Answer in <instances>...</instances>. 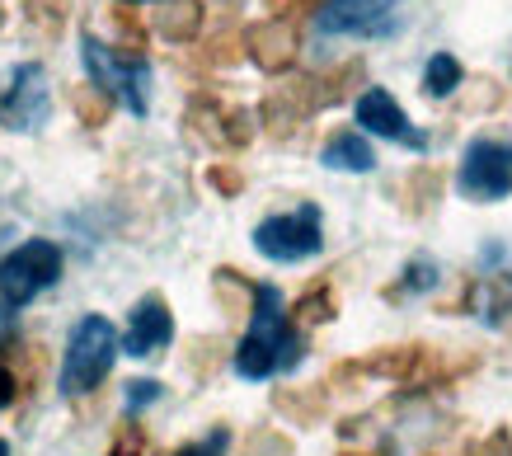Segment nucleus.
I'll return each mask as SVG.
<instances>
[{
    "mask_svg": "<svg viewBox=\"0 0 512 456\" xmlns=\"http://www.w3.org/2000/svg\"><path fill=\"white\" fill-rule=\"evenodd\" d=\"M423 456H442V452H423Z\"/></svg>",
    "mask_w": 512,
    "mask_h": 456,
    "instance_id": "a19ab883",
    "label": "nucleus"
},
{
    "mask_svg": "<svg viewBox=\"0 0 512 456\" xmlns=\"http://www.w3.org/2000/svg\"><path fill=\"white\" fill-rule=\"evenodd\" d=\"M254 132H259L254 113L240 109V104H226V118H221V151H245V146L254 142Z\"/></svg>",
    "mask_w": 512,
    "mask_h": 456,
    "instance_id": "b1692460",
    "label": "nucleus"
},
{
    "mask_svg": "<svg viewBox=\"0 0 512 456\" xmlns=\"http://www.w3.org/2000/svg\"><path fill=\"white\" fill-rule=\"evenodd\" d=\"M212 287H217V301H221V311L226 315H249V306H254V283H249L245 273H235V268H217Z\"/></svg>",
    "mask_w": 512,
    "mask_h": 456,
    "instance_id": "aec40b11",
    "label": "nucleus"
},
{
    "mask_svg": "<svg viewBox=\"0 0 512 456\" xmlns=\"http://www.w3.org/2000/svg\"><path fill=\"white\" fill-rule=\"evenodd\" d=\"M151 29L165 43H193L202 33V5L198 0H160V10L151 15Z\"/></svg>",
    "mask_w": 512,
    "mask_h": 456,
    "instance_id": "dca6fc26",
    "label": "nucleus"
},
{
    "mask_svg": "<svg viewBox=\"0 0 512 456\" xmlns=\"http://www.w3.org/2000/svg\"><path fill=\"white\" fill-rule=\"evenodd\" d=\"M273 409H278L287 424H320L329 409V391L325 386H278L273 391Z\"/></svg>",
    "mask_w": 512,
    "mask_h": 456,
    "instance_id": "2eb2a0df",
    "label": "nucleus"
},
{
    "mask_svg": "<svg viewBox=\"0 0 512 456\" xmlns=\"http://www.w3.org/2000/svg\"><path fill=\"white\" fill-rule=\"evenodd\" d=\"M226 362V339H193L188 344V372L193 377H212Z\"/></svg>",
    "mask_w": 512,
    "mask_h": 456,
    "instance_id": "bb28decb",
    "label": "nucleus"
},
{
    "mask_svg": "<svg viewBox=\"0 0 512 456\" xmlns=\"http://www.w3.org/2000/svg\"><path fill=\"white\" fill-rule=\"evenodd\" d=\"M306 353V334L296 330L282 311L278 287L254 283V306H249V334L235 348V372L249 381H264L273 372L296 367Z\"/></svg>",
    "mask_w": 512,
    "mask_h": 456,
    "instance_id": "f257e3e1",
    "label": "nucleus"
},
{
    "mask_svg": "<svg viewBox=\"0 0 512 456\" xmlns=\"http://www.w3.org/2000/svg\"><path fill=\"white\" fill-rule=\"evenodd\" d=\"M442 189H447V170L433 165V160H423V165H414L400 179V212L414 221L433 217L437 203H442Z\"/></svg>",
    "mask_w": 512,
    "mask_h": 456,
    "instance_id": "ddd939ff",
    "label": "nucleus"
},
{
    "mask_svg": "<svg viewBox=\"0 0 512 456\" xmlns=\"http://www.w3.org/2000/svg\"><path fill=\"white\" fill-rule=\"evenodd\" d=\"M19 10L33 29L43 33H62V24L71 19V0H19Z\"/></svg>",
    "mask_w": 512,
    "mask_h": 456,
    "instance_id": "393cba45",
    "label": "nucleus"
},
{
    "mask_svg": "<svg viewBox=\"0 0 512 456\" xmlns=\"http://www.w3.org/2000/svg\"><path fill=\"white\" fill-rule=\"evenodd\" d=\"M207 184H212L221 198H240V193H245V174L235 170L231 160H212V165H207Z\"/></svg>",
    "mask_w": 512,
    "mask_h": 456,
    "instance_id": "c85d7f7f",
    "label": "nucleus"
},
{
    "mask_svg": "<svg viewBox=\"0 0 512 456\" xmlns=\"http://www.w3.org/2000/svg\"><path fill=\"white\" fill-rule=\"evenodd\" d=\"M170 339H174L170 306H165V297H160V292H146V297L132 306V315H127L123 348L132 353V358H151V353H160Z\"/></svg>",
    "mask_w": 512,
    "mask_h": 456,
    "instance_id": "f8f14e48",
    "label": "nucleus"
},
{
    "mask_svg": "<svg viewBox=\"0 0 512 456\" xmlns=\"http://www.w3.org/2000/svg\"><path fill=\"white\" fill-rule=\"evenodd\" d=\"M118 5H137V0H118Z\"/></svg>",
    "mask_w": 512,
    "mask_h": 456,
    "instance_id": "ea45409f",
    "label": "nucleus"
},
{
    "mask_svg": "<svg viewBox=\"0 0 512 456\" xmlns=\"http://www.w3.org/2000/svg\"><path fill=\"white\" fill-rule=\"evenodd\" d=\"M226 442H231V433L226 428H217L212 438H202V442H184L174 456H226Z\"/></svg>",
    "mask_w": 512,
    "mask_h": 456,
    "instance_id": "7c9ffc66",
    "label": "nucleus"
},
{
    "mask_svg": "<svg viewBox=\"0 0 512 456\" xmlns=\"http://www.w3.org/2000/svg\"><path fill=\"white\" fill-rule=\"evenodd\" d=\"M0 456H10V447H5V442H0Z\"/></svg>",
    "mask_w": 512,
    "mask_h": 456,
    "instance_id": "58836bf2",
    "label": "nucleus"
},
{
    "mask_svg": "<svg viewBox=\"0 0 512 456\" xmlns=\"http://www.w3.org/2000/svg\"><path fill=\"white\" fill-rule=\"evenodd\" d=\"M367 80V62L362 57H348V62L329 66V71H320V76H311V109H334V104H343L348 95H357V85Z\"/></svg>",
    "mask_w": 512,
    "mask_h": 456,
    "instance_id": "4468645a",
    "label": "nucleus"
},
{
    "mask_svg": "<svg viewBox=\"0 0 512 456\" xmlns=\"http://www.w3.org/2000/svg\"><path fill=\"white\" fill-rule=\"evenodd\" d=\"M5 330H10V311H0V348H5Z\"/></svg>",
    "mask_w": 512,
    "mask_h": 456,
    "instance_id": "f704fd0d",
    "label": "nucleus"
},
{
    "mask_svg": "<svg viewBox=\"0 0 512 456\" xmlns=\"http://www.w3.org/2000/svg\"><path fill=\"white\" fill-rule=\"evenodd\" d=\"M456 85H466V71H461V62H456L451 52H437L433 62L423 66V95H428V99H447Z\"/></svg>",
    "mask_w": 512,
    "mask_h": 456,
    "instance_id": "412c9836",
    "label": "nucleus"
},
{
    "mask_svg": "<svg viewBox=\"0 0 512 456\" xmlns=\"http://www.w3.org/2000/svg\"><path fill=\"white\" fill-rule=\"evenodd\" d=\"M118 358V330H113L104 315H85L71 325L66 339V358H62V391L66 395H90L104 386V377L113 372Z\"/></svg>",
    "mask_w": 512,
    "mask_h": 456,
    "instance_id": "f03ea898",
    "label": "nucleus"
},
{
    "mask_svg": "<svg viewBox=\"0 0 512 456\" xmlns=\"http://www.w3.org/2000/svg\"><path fill=\"white\" fill-rule=\"evenodd\" d=\"M151 400H160V381H127V409L132 414L141 405H151Z\"/></svg>",
    "mask_w": 512,
    "mask_h": 456,
    "instance_id": "473e14b6",
    "label": "nucleus"
},
{
    "mask_svg": "<svg viewBox=\"0 0 512 456\" xmlns=\"http://www.w3.org/2000/svg\"><path fill=\"white\" fill-rule=\"evenodd\" d=\"M57 278H62V250L52 240H24L19 250L0 259V301L5 306H29Z\"/></svg>",
    "mask_w": 512,
    "mask_h": 456,
    "instance_id": "20e7f679",
    "label": "nucleus"
},
{
    "mask_svg": "<svg viewBox=\"0 0 512 456\" xmlns=\"http://www.w3.org/2000/svg\"><path fill=\"white\" fill-rule=\"evenodd\" d=\"M339 456H372V452H339Z\"/></svg>",
    "mask_w": 512,
    "mask_h": 456,
    "instance_id": "4c0bfd02",
    "label": "nucleus"
},
{
    "mask_svg": "<svg viewBox=\"0 0 512 456\" xmlns=\"http://www.w3.org/2000/svg\"><path fill=\"white\" fill-rule=\"evenodd\" d=\"M311 113H315L311 109V76H287L264 95L254 123H264V132L273 142H287V137L301 132V123H306Z\"/></svg>",
    "mask_w": 512,
    "mask_h": 456,
    "instance_id": "6e6552de",
    "label": "nucleus"
},
{
    "mask_svg": "<svg viewBox=\"0 0 512 456\" xmlns=\"http://www.w3.org/2000/svg\"><path fill=\"white\" fill-rule=\"evenodd\" d=\"M357 123L367 127V132H376V137H386V142L409 146V151H423V146H428V137L409 123V113L395 104V95H390V90H376V85L357 95Z\"/></svg>",
    "mask_w": 512,
    "mask_h": 456,
    "instance_id": "9b49d317",
    "label": "nucleus"
},
{
    "mask_svg": "<svg viewBox=\"0 0 512 456\" xmlns=\"http://www.w3.org/2000/svg\"><path fill=\"white\" fill-rule=\"evenodd\" d=\"M320 160H325L329 170H348V174H372L376 170V151L367 146V137H357L353 127L334 132L325 142V151H320Z\"/></svg>",
    "mask_w": 512,
    "mask_h": 456,
    "instance_id": "f3484780",
    "label": "nucleus"
},
{
    "mask_svg": "<svg viewBox=\"0 0 512 456\" xmlns=\"http://www.w3.org/2000/svg\"><path fill=\"white\" fill-rule=\"evenodd\" d=\"M47 118V71L38 62H24L5 76L0 90V127L33 132Z\"/></svg>",
    "mask_w": 512,
    "mask_h": 456,
    "instance_id": "0eeeda50",
    "label": "nucleus"
},
{
    "mask_svg": "<svg viewBox=\"0 0 512 456\" xmlns=\"http://www.w3.org/2000/svg\"><path fill=\"white\" fill-rule=\"evenodd\" d=\"M282 5H292V0H273V10H282Z\"/></svg>",
    "mask_w": 512,
    "mask_h": 456,
    "instance_id": "e433bc0d",
    "label": "nucleus"
},
{
    "mask_svg": "<svg viewBox=\"0 0 512 456\" xmlns=\"http://www.w3.org/2000/svg\"><path fill=\"white\" fill-rule=\"evenodd\" d=\"M80 62L90 71V85H99L109 99H123L132 113H146V85H151L146 57H123L109 43H99L94 33H85L80 38Z\"/></svg>",
    "mask_w": 512,
    "mask_h": 456,
    "instance_id": "7ed1b4c3",
    "label": "nucleus"
},
{
    "mask_svg": "<svg viewBox=\"0 0 512 456\" xmlns=\"http://www.w3.org/2000/svg\"><path fill=\"white\" fill-rule=\"evenodd\" d=\"M456 184L470 203H498L512 193V142L503 137H475L461 156Z\"/></svg>",
    "mask_w": 512,
    "mask_h": 456,
    "instance_id": "423d86ee",
    "label": "nucleus"
},
{
    "mask_svg": "<svg viewBox=\"0 0 512 456\" xmlns=\"http://www.w3.org/2000/svg\"><path fill=\"white\" fill-rule=\"evenodd\" d=\"M437 283V264H428V259H414L409 264V278H404V287H386V297H400V292H423V287Z\"/></svg>",
    "mask_w": 512,
    "mask_h": 456,
    "instance_id": "c756f323",
    "label": "nucleus"
},
{
    "mask_svg": "<svg viewBox=\"0 0 512 456\" xmlns=\"http://www.w3.org/2000/svg\"><path fill=\"white\" fill-rule=\"evenodd\" d=\"M0 33H5V5H0Z\"/></svg>",
    "mask_w": 512,
    "mask_h": 456,
    "instance_id": "c9c22d12",
    "label": "nucleus"
},
{
    "mask_svg": "<svg viewBox=\"0 0 512 456\" xmlns=\"http://www.w3.org/2000/svg\"><path fill=\"white\" fill-rule=\"evenodd\" d=\"M198 62L202 66H217V71H226V66H240V62H245V33H240V29L212 33V38L202 43Z\"/></svg>",
    "mask_w": 512,
    "mask_h": 456,
    "instance_id": "4be33fe9",
    "label": "nucleus"
},
{
    "mask_svg": "<svg viewBox=\"0 0 512 456\" xmlns=\"http://www.w3.org/2000/svg\"><path fill=\"white\" fill-rule=\"evenodd\" d=\"M466 456H512V433H508V428H494V433L475 442Z\"/></svg>",
    "mask_w": 512,
    "mask_h": 456,
    "instance_id": "2f4dec72",
    "label": "nucleus"
},
{
    "mask_svg": "<svg viewBox=\"0 0 512 456\" xmlns=\"http://www.w3.org/2000/svg\"><path fill=\"white\" fill-rule=\"evenodd\" d=\"M400 0H325L320 5V33H353V38H381L395 29Z\"/></svg>",
    "mask_w": 512,
    "mask_h": 456,
    "instance_id": "9d476101",
    "label": "nucleus"
},
{
    "mask_svg": "<svg viewBox=\"0 0 512 456\" xmlns=\"http://www.w3.org/2000/svg\"><path fill=\"white\" fill-rule=\"evenodd\" d=\"M19 395V381H15V367L10 362H0V409H10Z\"/></svg>",
    "mask_w": 512,
    "mask_h": 456,
    "instance_id": "72a5a7b5",
    "label": "nucleus"
},
{
    "mask_svg": "<svg viewBox=\"0 0 512 456\" xmlns=\"http://www.w3.org/2000/svg\"><path fill=\"white\" fill-rule=\"evenodd\" d=\"M113 29H118V48L123 57H141L146 52V38H151V24L132 10V5H113Z\"/></svg>",
    "mask_w": 512,
    "mask_h": 456,
    "instance_id": "5701e85b",
    "label": "nucleus"
},
{
    "mask_svg": "<svg viewBox=\"0 0 512 456\" xmlns=\"http://www.w3.org/2000/svg\"><path fill=\"white\" fill-rule=\"evenodd\" d=\"M245 456H292V438H282L278 428H254L245 438Z\"/></svg>",
    "mask_w": 512,
    "mask_h": 456,
    "instance_id": "cd10ccee",
    "label": "nucleus"
},
{
    "mask_svg": "<svg viewBox=\"0 0 512 456\" xmlns=\"http://www.w3.org/2000/svg\"><path fill=\"white\" fill-rule=\"evenodd\" d=\"M245 57L259 71H268V76H282V71H292L296 52H301V33H296L292 19H254V24H245Z\"/></svg>",
    "mask_w": 512,
    "mask_h": 456,
    "instance_id": "1a4fd4ad",
    "label": "nucleus"
},
{
    "mask_svg": "<svg viewBox=\"0 0 512 456\" xmlns=\"http://www.w3.org/2000/svg\"><path fill=\"white\" fill-rule=\"evenodd\" d=\"M334 311H339V301H334V287H329V278H325V283H311L301 297H296L287 320H292L296 330H315V325H329Z\"/></svg>",
    "mask_w": 512,
    "mask_h": 456,
    "instance_id": "a211bd4d",
    "label": "nucleus"
},
{
    "mask_svg": "<svg viewBox=\"0 0 512 456\" xmlns=\"http://www.w3.org/2000/svg\"><path fill=\"white\" fill-rule=\"evenodd\" d=\"M66 104H71V113H76L85 127H94V132L113 118V99L104 95L99 85H90V80H85V85H71V90H66Z\"/></svg>",
    "mask_w": 512,
    "mask_h": 456,
    "instance_id": "6ab92c4d",
    "label": "nucleus"
},
{
    "mask_svg": "<svg viewBox=\"0 0 512 456\" xmlns=\"http://www.w3.org/2000/svg\"><path fill=\"white\" fill-rule=\"evenodd\" d=\"M320 245H325V226H320V207L315 203L254 226V250L264 254V259H273V264L311 259V254H320Z\"/></svg>",
    "mask_w": 512,
    "mask_h": 456,
    "instance_id": "39448f33",
    "label": "nucleus"
},
{
    "mask_svg": "<svg viewBox=\"0 0 512 456\" xmlns=\"http://www.w3.org/2000/svg\"><path fill=\"white\" fill-rule=\"evenodd\" d=\"M146 452H151V433H146V424H137V419H123V424L113 428L109 456H146Z\"/></svg>",
    "mask_w": 512,
    "mask_h": 456,
    "instance_id": "a878e982",
    "label": "nucleus"
}]
</instances>
